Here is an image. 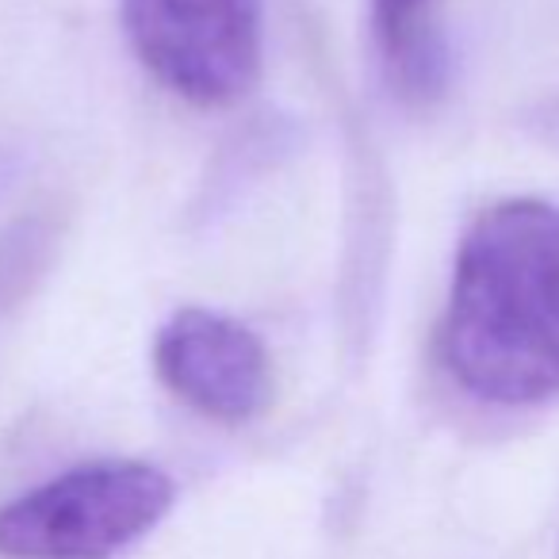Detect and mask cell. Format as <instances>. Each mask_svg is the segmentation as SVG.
<instances>
[{
    "mask_svg": "<svg viewBox=\"0 0 559 559\" xmlns=\"http://www.w3.org/2000/svg\"><path fill=\"white\" fill-rule=\"evenodd\" d=\"M441 360L483 403L559 395V207L518 195L487 207L456 249Z\"/></svg>",
    "mask_w": 559,
    "mask_h": 559,
    "instance_id": "cell-1",
    "label": "cell"
},
{
    "mask_svg": "<svg viewBox=\"0 0 559 559\" xmlns=\"http://www.w3.org/2000/svg\"><path fill=\"white\" fill-rule=\"evenodd\" d=\"M429 4L433 0H372L380 39L406 81H426L437 62Z\"/></svg>",
    "mask_w": 559,
    "mask_h": 559,
    "instance_id": "cell-5",
    "label": "cell"
},
{
    "mask_svg": "<svg viewBox=\"0 0 559 559\" xmlns=\"http://www.w3.org/2000/svg\"><path fill=\"white\" fill-rule=\"evenodd\" d=\"M154 368L180 403L226 426L253 421L272 395L269 353L253 330L203 307H185L165 322Z\"/></svg>",
    "mask_w": 559,
    "mask_h": 559,
    "instance_id": "cell-4",
    "label": "cell"
},
{
    "mask_svg": "<svg viewBox=\"0 0 559 559\" xmlns=\"http://www.w3.org/2000/svg\"><path fill=\"white\" fill-rule=\"evenodd\" d=\"M139 62L169 93L226 108L261 73V0H123Z\"/></svg>",
    "mask_w": 559,
    "mask_h": 559,
    "instance_id": "cell-3",
    "label": "cell"
},
{
    "mask_svg": "<svg viewBox=\"0 0 559 559\" xmlns=\"http://www.w3.org/2000/svg\"><path fill=\"white\" fill-rule=\"evenodd\" d=\"M177 487L142 460H96L0 510L4 559H111L173 510Z\"/></svg>",
    "mask_w": 559,
    "mask_h": 559,
    "instance_id": "cell-2",
    "label": "cell"
}]
</instances>
